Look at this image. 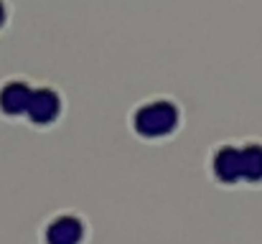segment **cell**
<instances>
[{
	"instance_id": "obj_2",
	"label": "cell",
	"mask_w": 262,
	"mask_h": 244,
	"mask_svg": "<svg viewBox=\"0 0 262 244\" xmlns=\"http://www.w3.org/2000/svg\"><path fill=\"white\" fill-rule=\"evenodd\" d=\"M82 237H84V227L77 216H59L46 229L49 244H79Z\"/></svg>"
},
{
	"instance_id": "obj_3",
	"label": "cell",
	"mask_w": 262,
	"mask_h": 244,
	"mask_svg": "<svg viewBox=\"0 0 262 244\" xmlns=\"http://www.w3.org/2000/svg\"><path fill=\"white\" fill-rule=\"evenodd\" d=\"M26 112H28L31 120H36L38 125H46V122H51V120L59 115V99H56V94H51V92H33Z\"/></svg>"
},
{
	"instance_id": "obj_4",
	"label": "cell",
	"mask_w": 262,
	"mask_h": 244,
	"mask_svg": "<svg viewBox=\"0 0 262 244\" xmlns=\"http://www.w3.org/2000/svg\"><path fill=\"white\" fill-rule=\"evenodd\" d=\"M214 173L227 183L239 178L242 175V153L234 148H222L214 158Z\"/></svg>"
},
{
	"instance_id": "obj_1",
	"label": "cell",
	"mask_w": 262,
	"mask_h": 244,
	"mask_svg": "<svg viewBox=\"0 0 262 244\" xmlns=\"http://www.w3.org/2000/svg\"><path fill=\"white\" fill-rule=\"evenodd\" d=\"M176 115L173 104L168 102H156V104H148L143 107L138 115H135V127L140 135L145 138H161V135H168L176 127Z\"/></svg>"
},
{
	"instance_id": "obj_6",
	"label": "cell",
	"mask_w": 262,
	"mask_h": 244,
	"mask_svg": "<svg viewBox=\"0 0 262 244\" xmlns=\"http://www.w3.org/2000/svg\"><path fill=\"white\" fill-rule=\"evenodd\" d=\"M242 175L247 178H260L262 175V150L250 148L242 153Z\"/></svg>"
},
{
	"instance_id": "obj_5",
	"label": "cell",
	"mask_w": 262,
	"mask_h": 244,
	"mask_svg": "<svg viewBox=\"0 0 262 244\" xmlns=\"http://www.w3.org/2000/svg\"><path fill=\"white\" fill-rule=\"evenodd\" d=\"M28 102H31V92L23 84H10L0 92V107L8 115H18V112L28 109Z\"/></svg>"
}]
</instances>
